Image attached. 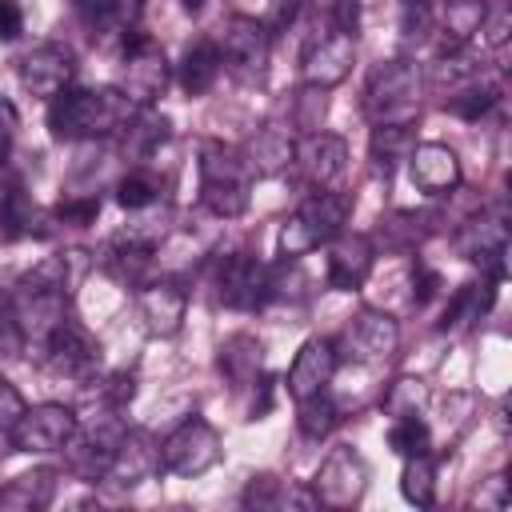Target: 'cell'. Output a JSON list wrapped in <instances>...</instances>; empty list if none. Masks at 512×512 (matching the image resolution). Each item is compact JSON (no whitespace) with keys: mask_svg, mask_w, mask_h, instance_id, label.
Wrapping results in <instances>:
<instances>
[{"mask_svg":"<svg viewBox=\"0 0 512 512\" xmlns=\"http://www.w3.org/2000/svg\"><path fill=\"white\" fill-rule=\"evenodd\" d=\"M292 164L312 188H332L348 168V144L324 128L300 132V140L292 144Z\"/></svg>","mask_w":512,"mask_h":512,"instance_id":"16","label":"cell"},{"mask_svg":"<svg viewBox=\"0 0 512 512\" xmlns=\"http://www.w3.org/2000/svg\"><path fill=\"white\" fill-rule=\"evenodd\" d=\"M120 68H124L120 92H124L136 108H152V104L164 96L168 76H172L164 48H160L148 32H140V28L124 32V64H120Z\"/></svg>","mask_w":512,"mask_h":512,"instance_id":"8","label":"cell"},{"mask_svg":"<svg viewBox=\"0 0 512 512\" xmlns=\"http://www.w3.org/2000/svg\"><path fill=\"white\" fill-rule=\"evenodd\" d=\"M456 252L464 260H476L488 268L492 280H504V252H508V216L496 208V212H480L472 220H464L452 236Z\"/></svg>","mask_w":512,"mask_h":512,"instance_id":"15","label":"cell"},{"mask_svg":"<svg viewBox=\"0 0 512 512\" xmlns=\"http://www.w3.org/2000/svg\"><path fill=\"white\" fill-rule=\"evenodd\" d=\"M12 140H16V108H12V100L0 96V168L12 152Z\"/></svg>","mask_w":512,"mask_h":512,"instance_id":"51","label":"cell"},{"mask_svg":"<svg viewBox=\"0 0 512 512\" xmlns=\"http://www.w3.org/2000/svg\"><path fill=\"white\" fill-rule=\"evenodd\" d=\"M220 60L232 72V80L256 88L268 80V64H272V32L256 20V16H232L220 40Z\"/></svg>","mask_w":512,"mask_h":512,"instance_id":"7","label":"cell"},{"mask_svg":"<svg viewBox=\"0 0 512 512\" xmlns=\"http://www.w3.org/2000/svg\"><path fill=\"white\" fill-rule=\"evenodd\" d=\"M140 320L152 336H176L184 328V312H188V292L176 280H148L136 296Z\"/></svg>","mask_w":512,"mask_h":512,"instance_id":"22","label":"cell"},{"mask_svg":"<svg viewBox=\"0 0 512 512\" xmlns=\"http://www.w3.org/2000/svg\"><path fill=\"white\" fill-rule=\"evenodd\" d=\"M476 504H480V508L500 512V508L508 504V480H504L500 472H496V476H488V480H484V488L476 492Z\"/></svg>","mask_w":512,"mask_h":512,"instance_id":"49","label":"cell"},{"mask_svg":"<svg viewBox=\"0 0 512 512\" xmlns=\"http://www.w3.org/2000/svg\"><path fill=\"white\" fill-rule=\"evenodd\" d=\"M184 8H188V12H200V8H204V0H184Z\"/></svg>","mask_w":512,"mask_h":512,"instance_id":"52","label":"cell"},{"mask_svg":"<svg viewBox=\"0 0 512 512\" xmlns=\"http://www.w3.org/2000/svg\"><path fill=\"white\" fill-rule=\"evenodd\" d=\"M44 356L48 368L68 380H88L100 368V344L76 316H60L52 324V332L44 336Z\"/></svg>","mask_w":512,"mask_h":512,"instance_id":"12","label":"cell"},{"mask_svg":"<svg viewBox=\"0 0 512 512\" xmlns=\"http://www.w3.org/2000/svg\"><path fill=\"white\" fill-rule=\"evenodd\" d=\"M24 396L16 392V384H8V380H0V432L8 436L12 428H16V420L24 416Z\"/></svg>","mask_w":512,"mask_h":512,"instance_id":"47","label":"cell"},{"mask_svg":"<svg viewBox=\"0 0 512 512\" xmlns=\"http://www.w3.org/2000/svg\"><path fill=\"white\" fill-rule=\"evenodd\" d=\"M412 148H416V128H412V124H372L368 152H372L376 172L392 176L400 164H408Z\"/></svg>","mask_w":512,"mask_h":512,"instance_id":"30","label":"cell"},{"mask_svg":"<svg viewBox=\"0 0 512 512\" xmlns=\"http://www.w3.org/2000/svg\"><path fill=\"white\" fill-rule=\"evenodd\" d=\"M160 188H164V184H160L156 172L132 168L128 176L116 180V204L128 208V212H144V208H152V204L160 200Z\"/></svg>","mask_w":512,"mask_h":512,"instance_id":"37","label":"cell"},{"mask_svg":"<svg viewBox=\"0 0 512 512\" xmlns=\"http://www.w3.org/2000/svg\"><path fill=\"white\" fill-rule=\"evenodd\" d=\"M436 32V12L428 0H400V36L404 44H424Z\"/></svg>","mask_w":512,"mask_h":512,"instance_id":"42","label":"cell"},{"mask_svg":"<svg viewBox=\"0 0 512 512\" xmlns=\"http://www.w3.org/2000/svg\"><path fill=\"white\" fill-rule=\"evenodd\" d=\"M288 496L284 480H276L272 472H260V476H248L244 492H240V504L244 508H280Z\"/></svg>","mask_w":512,"mask_h":512,"instance_id":"44","label":"cell"},{"mask_svg":"<svg viewBox=\"0 0 512 512\" xmlns=\"http://www.w3.org/2000/svg\"><path fill=\"white\" fill-rule=\"evenodd\" d=\"M512 32V12H508V0H492L484 4V20H480V36L488 48H500Z\"/></svg>","mask_w":512,"mask_h":512,"instance_id":"45","label":"cell"},{"mask_svg":"<svg viewBox=\"0 0 512 512\" xmlns=\"http://www.w3.org/2000/svg\"><path fill=\"white\" fill-rule=\"evenodd\" d=\"M328 248V284L340 288V292H356L368 276H372V264H376V248L364 232H340L336 240L324 244Z\"/></svg>","mask_w":512,"mask_h":512,"instance_id":"20","label":"cell"},{"mask_svg":"<svg viewBox=\"0 0 512 512\" xmlns=\"http://www.w3.org/2000/svg\"><path fill=\"white\" fill-rule=\"evenodd\" d=\"M44 216L36 208V200L12 180L0 188V236L4 240H24V236H44L48 228H40Z\"/></svg>","mask_w":512,"mask_h":512,"instance_id":"27","label":"cell"},{"mask_svg":"<svg viewBox=\"0 0 512 512\" xmlns=\"http://www.w3.org/2000/svg\"><path fill=\"white\" fill-rule=\"evenodd\" d=\"M212 288L224 308L256 312L272 300V268L252 252H228L212 268Z\"/></svg>","mask_w":512,"mask_h":512,"instance_id":"6","label":"cell"},{"mask_svg":"<svg viewBox=\"0 0 512 512\" xmlns=\"http://www.w3.org/2000/svg\"><path fill=\"white\" fill-rule=\"evenodd\" d=\"M124 420L116 416V408L112 404H104L88 424L80 420L76 424V436L68 440V456H72V468L84 476V480H104V472H108V464H112V456H116V444H120V436H124Z\"/></svg>","mask_w":512,"mask_h":512,"instance_id":"10","label":"cell"},{"mask_svg":"<svg viewBox=\"0 0 512 512\" xmlns=\"http://www.w3.org/2000/svg\"><path fill=\"white\" fill-rule=\"evenodd\" d=\"M420 64L408 56L380 60L364 80V112L372 124H416L420 116Z\"/></svg>","mask_w":512,"mask_h":512,"instance_id":"2","label":"cell"},{"mask_svg":"<svg viewBox=\"0 0 512 512\" xmlns=\"http://www.w3.org/2000/svg\"><path fill=\"white\" fill-rule=\"evenodd\" d=\"M400 496L416 508H428L436 500V460L432 452H420V456H404V468H400Z\"/></svg>","mask_w":512,"mask_h":512,"instance_id":"34","label":"cell"},{"mask_svg":"<svg viewBox=\"0 0 512 512\" xmlns=\"http://www.w3.org/2000/svg\"><path fill=\"white\" fill-rule=\"evenodd\" d=\"M200 200L220 220L244 216L252 204V180H248L244 156H236L220 144H204L200 148Z\"/></svg>","mask_w":512,"mask_h":512,"instance_id":"4","label":"cell"},{"mask_svg":"<svg viewBox=\"0 0 512 512\" xmlns=\"http://www.w3.org/2000/svg\"><path fill=\"white\" fill-rule=\"evenodd\" d=\"M324 116H328V88L304 84L296 104H292V124L300 132H316V128H324Z\"/></svg>","mask_w":512,"mask_h":512,"instance_id":"41","label":"cell"},{"mask_svg":"<svg viewBox=\"0 0 512 512\" xmlns=\"http://www.w3.org/2000/svg\"><path fill=\"white\" fill-rule=\"evenodd\" d=\"M136 104L120 88H64L48 100V132L56 140H104L124 132Z\"/></svg>","mask_w":512,"mask_h":512,"instance_id":"1","label":"cell"},{"mask_svg":"<svg viewBox=\"0 0 512 512\" xmlns=\"http://www.w3.org/2000/svg\"><path fill=\"white\" fill-rule=\"evenodd\" d=\"M76 424H80V416L68 404H56V400L32 404L8 432V444L24 456H52V452L68 448V440L76 436Z\"/></svg>","mask_w":512,"mask_h":512,"instance_id":"9","label":"cell"},{"mask_svg":"<svg viewBox=\"0 0 512 512\" xmlns=\"http://www.w3.org/2000/svg\"><path fill=\"white\" fill-rule=\"evenodd\" d=\"M356 64V36L344 28H332L304 48V84L316 88H336Z\"/></svg>","mask_w":512,"mask_h":512,"instance_id":"17","label":"cell"},{"mask_svg":"<svg viewBox=\"0 0 512 512\" xmlns=\"http://www.w3.org/2000/svg\"><path fill=\"white\" fill-rule=\"evenodd\" d=\"M396 344H400V328H396V320H392L388 312H380V308H360V312L348 320L344 340H340L336 352H344L352 364L376 368V364L392 360Z\"/></svg>","mask_w":512,"mask_h":512,"instance_id":"13","label":"cell"},{"mask_svg":"<svg viewBox=\"0 0 512 512\" xmlns=\"http://www.w3.org/2000/svg\"><path fill=\"white\" fill-rule=\"evenodd\" d=\"M364 488H368V468L356 448H332L312 476V496L324 508H356L364 500Z\"/></svg>","mask_w":512,"mask_h":512,"instance_id":"11","label":"cell"},{"mask_svg":"<svg viewBox=\"0 0 512 512\" xmlns=\"http://www.w3.org/2000/svg\"><path fill=\"white\" fill-rule=\"evenodd\" d=\"M352 216V200L332 192V188H316L284 224H280V256L284 260H300L316 248H324L328 240H336L348 228Z\"/></svg>","mask_w":512,"mask_h":512,"instance_id":"3","label":"cell"},{"mask_svg":"<svg viewBox=\"0 0 512 512\" xmlns=\"http://www.w3.org/2000/svg\"><path fill=\"white\" fill-rule=\"evenodd\" d=\"M76 16L92 36L132 32L140 16V0H76Z\"/></svg>","mask_w":512,"mask_h":512,"instance_id":"28","label":"cell"},{"mask_svg":"<svg viewBox=\"0 0 512 512\" xmlns=\"http://www.w3.org/2000/svg\"><path fill=\"white\" fill-rule=\"evenodd\" d=\"M340 424V408L332 404L328 392H316L308 400H296V428L304 440H324Z\"/></svg>","mask_w":512,"mask_h":512,"instance_id":"35","label":"cell"},{"mask_svg":"<svg viewBox=\"0 0 512 512\" xmlns=\"http://www.w3.org/2000/svg\"><path fill=\"white\" fill-rule=\"evenodd\" d=\"M224 452V440L212 420L204 416H184L164 440H160V468L172 476H204Z\"/></svg>","mask_w":512,"mask_h":512,"instance_id":"5","label":"cell"},{"mask_svg":"<svg viewBox=\"0 0 512 512\" xmlns=\"http://www.w3.org/2000/svg\"><path fill=\"white\" fill-rule=\"evenodd\" d=\"M220 68H224L220 44H216V40H192V44L184 48L180 64H176V76H180V88H184L188 96H204V92H212V84L220 80Z\"/></svg>","mask_w":512,"mask_h":512,"instance_id":"26","label":"cell"},{"mask_svg":"<svg viewBox=\"0 0 512 512\" xmlns=\"http://www.w3.org/2000/svg\"><path fill=\"white\" fill-rule=\"evenodd\" d=\"M56 468H32L0 488V512H40L56 496Z\"/></svg>","mask_w":512,"mask_h":512,"instance_id":"24","label":"cell"},{"mask_svg":"<svg viewBox=\"0 0 512 512\" xmlns=\"http://www.w3.org/2000/svg\"><path fill=\"white\" fill-rule=\"evenodd\" d=\"M336 368H340V352H336L332 340H324V336L304 340L300 352H296V360L288 364V376H284L288 396L292 400H308L316 392H328Z\"/></svg>","mask_w":512,"mask_h":512,"instance_id":"18","label":"cell"},{"mask_svg":"<svg viewBox=\"0 0 512 512\" xmlns=\"http://www.w3.org/2000/svg\"><path fill=\"white\" fill-rule=\"evenodd\" d=\"M16 76H20V88H24V92H32V96H40V100H52V96H60L64 88H72L76 56H72V48L56 44V40H44V44H36L32 52L20 56Z\"/></svg>","mask_w":512,"mask_h":512,"instance_id":"14","label":"cell"},{"mask_svg":"<svg viewBox=\"0 0 512 512\" xmlns=\"http://www.w3.org/2000/svg\"><path fill=\"white\" fill-rule=\"evenodd\" d=\"M472 80H480V64H476L472 44H444L432 60V84L452 92V88L472 84Z\"/></svg>","mask_w":512,"mask_h":512,"instance_id":"32","label":"cell"},{"mask_svg":"<svg viewBox=\"0 0 512 512\" xmlns=\"http://www.w3.org/2000/svg\"><path fill=\"white\" fill-rule=\"evenodd\" d=\"M484 20V0H448L444 8V40L448 44H472Z\"/></svg>","mask_w":512,"mask_h":512,"instance_id":"38","label":"cell"},{"mask_svg":"<svg viewBox=\"0 0 512 512\" xmlns=\"http://www.w3.org/2000/svg\"><path fill=\"white\" fill-rule=\"evenodd\" d=\"M388 448H392L396 456H420V452H432V432H428L424 416L416 412V416H400V420H392V428H388Z\"/></svg>","mask_w":512,"mask_h":512,"instance_id":"39","label":"cell"},{"mask_svg":"<svg viewBox=\"0 0 512 512\" xmlns=\"http://www.w3.org/2000/svg\"><path fill=\"white\" fill-rule=\"evenodd\" d=\"M168 136H172V124H168L164 116H156L152 108H136L132 120L124 124V148H128L136 160H148Z\"/></svg>","mask_w":512,"mask_h":512,"instance_id":"33","label":"cell"},{"mask_svg":"<svg viewBox=\"0 0 512 512\" xmlns=\"http://www.w3.org/2000/svg\"><path fill=\"white\" fill-rule=\"evenodd\" d=\"M28 336H24V324H20V312H16V300L12 292L0 284V356L16 360L24 352Z\"/></svg>","mask_w":512,"mask_h":512,"instance_id":"43","label":"cell"},{"mask_svg":"<svg viewBox=\"0 0 512 512\" xmlns=\"http://www.w3.org/2000/svg\"><path fill=\"white\" fill-rule=\"evenodd\" d=\"M96 212H100V200H96V196H72V200H60V204H56V216H60L64 224H72V228L92 224Z\"/></svg>","mask_w":512,"mask_h":512,"instance_id":"46","label":"cell"},{"mask_svg":"<svg viewBox=\"0 0 512 512\" xmlns=\"http://www.w3.org/2000/svg\"><path fill=\"white\" fill-rule=\"evenodd\" d=\"M436 288H440V272L428 268L424 260H416V264H412V300H416V304H428V300L436 296Z\"/></svg>","mask_w":512,"mask_h":512,"instance_id":"48","label":"cell"},{"mask_svg":"<svg viewBox=\"0 0 512 512\" xmlns=\"http://www.w3.org/2000/svg\"><path fill=\"white\" fill-rule=\"evenodd\" d=\"M104 272L112 280H120L124 288H144L148 276H152V244H140V240L120 236L108 248V256H104Z\"/></svg>","mask_w":512,"mask_h":512,"instance_id":"29","label":"cell"},{"mask_svg":"<svg viewBox=\"0 0 512 512\" xmlns=\"http://www.w3.org/2000/svg\"><path fill=\"white\" fill-rule=\"evenodd\" d=\"M424 400H428L424 380H420V376H400V380H392L388 392H384V412H388L392 420L416 416V412L424 408Z\"/></svg>","mask_w":512,"mask_h":512,"instance_id":"40","label":"cell"},{"mask_svg":"<svg viewBox=\"0 0 512 512\" xmlns=\"http://www.w3.org/2000/svg\"><path fill=\"white\" fill-rule=\"evenodd\" d=\"M496 100H500V92H496L492 84H480V80H472V84H460V88H452V92H448V100H444V108H448L452 116H460V120L476 124L480 116H488V112L496 108Z\"/></svg>","mask_w":512,"mask_h":512,"instance_id":"36","label":"cell"},{"mask_svg":"<svg viewBox=\"0 0 512 512\" xmlns=\"http://www.w3.org/2000/svg\"><path fill=\"white\" fill-rule=\"evenodd\" d=\"M160 472V444L152 440V432L144 428H124L120 444H116V456L104 472V484H116V488H136L144 480H152Z\"/></svg>","mask_w":512,"mask_h":512,"instance_id":"19","label":"cell"},{"mask_svg":"<svg viewBox=\"0 0 512 512\" xmlns=\"http://www.w3.org/2000/svg\"><path fill=\"white\" fill-rule=\"evenodd\" d=\"M408 176H412V184H416L420 192H428V196H444V192L460 188V180H464L460 156H456L448 144H440V140H424V144L412 148V156H408Z\"/></svg>","mask_w":512,"mask_h":512,"instance_id":"21","label":"cell"},{"mask_svg":"<svg viewBox=\"0 0 512 512\" xmlns=\"http://www.w3.org/2000/svg\"><path fill=\"white\" fill-rule=\"evenodd\" d=\"M216 368H220V376L232 388H252L260 380V368H264V344H260V336L232 332L220 344V352H216Z\"/></svg>","mask_w":512,"mask_h":512,"instance_id":"23","label":"cell"},{"mask_svg":"<svg viewBox=\"0 0 512 512\" xmlns=\"http://www.w3.org/2000/svg\"><path fill=\"white\" fill-rule=\"evenodd\" d=\"M24 32V8L16 0H0V40H16Z\"/></svg>","mask_w":512,"mask_h":512,"instance_id":"50","label":"cell"},{"mask_svg":"<svg viewBox=\"0 0 512 512\" xmlns=\"http://www.w3.org/2000/svg\"><path fill=\"white\" fill-rule=\"evenodd\" d=\"M244 164L256 176H272V172H280V168L292 164V140L284 132H276V128H260L244 144Z\"/></svg>","mask_w":512,"mask_h":512,"instance_id":"31","label":"cell"},{"mask_svg":"<svg viewBox=\"0 0 512 512\" xmlns=\"http://www.w3.org/2000/svg\"><path fill=\"white\" fill-rule=\"evenodd\" d=\"M496 288H500V280H492V276L460 284L440 316V332H460V328H472L476 320H484V312L496 304Z\"/></svg>","mask_w":512,"mask_h":512,"instance_id":"25","label":"cell"}]
</instances>
